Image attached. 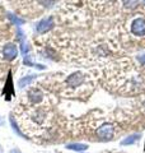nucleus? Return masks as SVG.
I'll return each mask as SVG.
<instances>
[{
  "mask_svg": "<svg viewBox=\"0 0 145 153\" xmlns=\"http://www.w3.org/2000/svg\"><path fill=\"white\" fill-rule=\"evenodd\" d=\"M108 89L120 94L145 92V73L131 59L122 57L107 65L104 71Z\"/></svg>",
  "mask_w": 145,
  "mask_h": 153,
  "instance_id": "1",
  "label": "nucleus"
},
{
  "mask_svg": "<svg viewBox=\"0 0 145 153\" xmlns=\"http://www.w3.org/2000/svg\"><path fill=\"white\" fill-rule=\"evenodd\" d=\"M18 120L26 135L38 138L46 135L51 129L54 114L46 106H31L18 115Z\"/></svg>",
  "mask_w": 145,
  "mask_h": 153,
  "instance_id": "2",
  "label": "nucleus"
},
{
  "mask_svg": "<svg viewBox=\"0 0 145 153\" xmlns=\"http://www.w3.org/2000/svg\"><path fill=\"white\" fill-rule=\"evenodd\" d=\"M94 89L93 76L84 71H75L66 76L62 85V94L70 98H85Z\"/></svg>",
  "mask_w": 145,
  "mask_h": 153,
  "instance_id": "3",
  "label": "nucleus"
},
{
  "mask_svg": "<svg viewBox=\"0 0 145 153\" xmlns=\"http://www.w3.org/2000/svg\"><path fill=\"white\" fill-rule=\"evenodd\" d=\"M27 98L31 102L32 106H41V103L45 101V93L38 88H32L28 91Z\"/></svg>",
  "mask_w": 145,
  "mask_h": 153,
  "instance_id": "4",
  "label": "nucleus"
},
{
  "mask_svg": "<svg viewBox=\"0 0 145 153\" xmlns=\"http://www.w3.org/2000/svg\"><path fill=\"white\" fill-rule=\"evenodd\" d=\"M52 27H54V19H52V17H47L37 23L36 30L38 33H45L47 31H50Z\"/></svg>",
  "mask_w": 145,
  "mask_h": 153,
  "instance_id": "5",
  "label": "nucleus"
},
{
  "mask_svg": "<svg viewBox=\"0 0 145 153\" xmlns=\"http://www.w3.org/2000/svg\"><path fill=\"white\" fill-rule=\"evenodd\" d=\"M3 55H4V59L5 60H14L18 55V49L14 44H8L5 45L3 50Z\"/></svg>",
  "mask_w": 145,
  "mask_h": 153,
  "instance_id": "6",
  "label": "nucleus"
},
{
  "mask_svg": "<svg viewBox=\"0 0 145 153\" xmlns=\"http://www.w3.org/2000/svg\"><path fill=\"white\" fill-rule=\"evenodd\" d=\"M35 78H36V75H30V76H24V78H22L21 80L18 82V85L21 88H23V87H27L28 84H30L32 80H35Z\"/></svg>",
  "mask_w": 145,
  "mask_h": 153,
  "instance_id": "7",
  "label": "nucleus"
},
{
  "mask_svg": "<svg viewBox=\"0 0 145 153\" xmlns=\"http://www.w3.org/2000/svg\"><path fill=\"white\" fill-rule=\"evenodd\" d=\"M67 148L69 149H74V151H84L88 148V146L87 144H69Z\"/></svg>",
  "mask_w": 145,
  "mask_h": 153,
  "instance_id": "8",
  "label": "nucleus"
},
{
  "mask_svg": "<svg viewBox=\"0 0 145 153\" xmlns=\"http://www.w3.org/2000/svg\"><path fill=\"white\" fill-rule=\"evenodd\" d=\"M9 18H10V21L14 23L16 26H21L24 23V19H21V18H18L16 16H13V14H9Z\"/></svg>",
  "mask_w": 145,
  "mask_h": 153,
  "instance_id": "9",
  "label": "nucleus"
},
{
  "mask_svg": "<svg viewBox=\"0 0 145 153\" xmlns=\"http://www.w3.org/2000/svg\"><path fill=\"white\" fill-rule=\"evenodd\" d=\"M10 153H21V152H19V151H18V149H14V151H12V152H10Z\"/></svg>",
  "mask_w": 145,
  "mask_h": 153,
  "instance_id": "10",
  "label": "nucleus"
},
{
  "mask_svg": "<svg viewBox=\"0 0 145 153\" xmlns=\"http://www.w3.org/2000/svg\"><path fill=\"white\" fill-rule=\"evenodd\" d=\"M1 124H3V120H1V119H0V125H1Z\"/></svg>",
  "mask_w": 145,
  "mask_h": 153,
  "instance_id": "11",
  "label": "nucleus"
}]
</instances>
